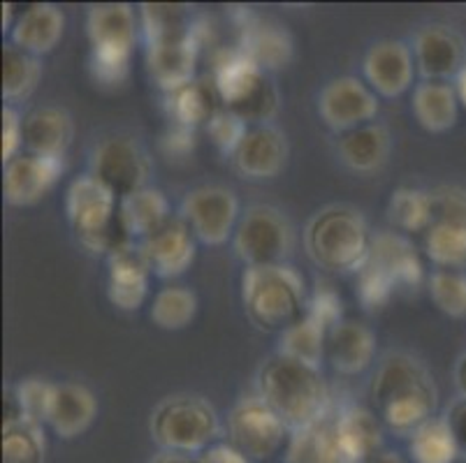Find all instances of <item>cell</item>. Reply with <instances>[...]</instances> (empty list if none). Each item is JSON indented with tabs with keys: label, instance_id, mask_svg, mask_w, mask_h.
Instances as JSON below:
<instances>
[{
	"label": "cell",
	"instance_id": "1f68e13d",
	"mask_svg": "<svg viewBox=\"0 0 466 463\" xmlns=\"http://www.w3.org/2000/svg\"><path fill=\"white\" fill-rule=\"evenodd\" d=\"M425 250L441 269H460L466 265V218L461 216H434L425 232Z\"/></svg>",
	"mask_w": 466,
	"mask_h": 463
},
{
	"label": "cell",
	"instance_id": "52a82bcc",
	"mask_svg": "<svg viewBox=\"0 0 466 463\" xmlns=\"http://www.w3.org/2000/svg\"><path fill=\"white\" fill-rule=\"evenodd\" d=\"M86 35L91 45V75L103 86H118L128 79L135 54L133 7L126 3H100L88 10Z\"/></svg>",
	"mask_w": 466,
	"mask_h": 463
},
{
	"label": "cell",
	"instance_id": "f6af8a7d",
	"mask_svg": "<svg viewBox=\"0 0 466 463\" xmlns=\"http://www.w3.org/2000/svg\"><path fill=\"white\" fill-rule=\"evenodd\" d=\"M309 316L316 317L325 329H332L334 325L343 320V301L341 295L334 290V286L329 283H318L316 290H313L311 299L307 304Z\"/></svg>",
	"mask_w": 466,
	"mask_h": 463
},
{
	"label": "cell",
	"instance_id": "d590c367",
	"mask_svg": "<svg viewBox=\"0 0 466 463\" xmlns=\"http://www.w3.org/2000/svg\"><path fill=\"white\" fill-rule=\"evenodd\" d=\"M325 343H328V329L316 317L304 313L298 322H292L288 329L281 331L277 352L320 368V364L325 362Z\"/></svg>",
	"mask_w": 466,
	"mask_h": 463
},
{
	"label": "cell",
	"instance_id": "8992f818",
	"mask_svg": "<svg viewBox=\"0 0 466 463\" xmlns=\"http://www.w3.org/2000/svg\"><path fill=\"white\" fill-rule=\"evenodd\" d=\"M218 433V413L200 394H169L149 415V436L158 452L198 457L214 445Z\"/></svg>",
	"mask_w": 466,
	"mask_h": 463
},
{
	"label": "cell",
	"instance_id": "74e56055",
	"mask_svg": "<svg viewBox=\"0 0 466 463\" xmlns=\"http://www.w3.org/2000/svg\"><path fill=\"white\" fill-rule=\"evenodd\" d=\"M409 454L413 463H455L460 449L446 419L431 418L409 436Z\"/></svg>",
	"mask_w": 466,
	"mask_h": 463
},
{
	"label": "cell",
	"instance_id": "836d02e7",
	"mask_svg": "<svg viewBox=\"0 0 466 463\" xmlns=\"http://www.w3.org/2000/svg\"><path fill=\"white\" fill-rule=\"evenodd\" d=\"M42 79L40 58L16 49L15 45L3 46V100L10 105L28 100Z\"/></svg>",
	"mask_w": 466,
	"mask_h": 463
},
{
	"label": "cell",
	"instance_id": "bcb514c9",
	"mask_svg": "<svg viewBox=\"0 0 466 463\" xmlns=\"http://www.w3.org/2000/svg\"><path fill=\"white\" fill-rule=\"evenodd\" d=\"M24 146V118L12 105L3 107V165L16 158Z\"/></svg>",
	"mask_w": 466,
	"mask_h": 463
},
{
	"label": "cell",
	"instance_id": "8d00e7d4",
	"mask_svg": "<svg viewBox=\"0 0 466 463\" xmlns=\"http://www.w3.org/2000/svg\"><path fill=\"white\" fill-rule=\"evenodd\" d=\"M434 195L420 188H397L390 195L388 220L401 232H427L434 223Z\"/></svg>",
	"mask_w": 466,
	"mask_h": 463
},
{
	"label": "cell",
	"instance_id": "7402d4cb",
	"mask_svg": "<svg viewBox=\"0 0 466 463\" xmlns=\"http://www.w3.org/2000/svg\"><path fill=\"white\" fill-rule=\"evenodd\" d=\"M376 355V337L374 331L362 322L346 320L343 317L339 325L328 331V343H325V362L332 364V368L343 376H358L367 371L374 362Z\"/></svg>",
	"mask_w": 466,
	"mask_h": 463
},
{
	"label": "cell",
	"instance_id": "30bf717a",
	"mask_svg": "<svg viewBox=\"0 0 466 463\" xmlns=\"http://www.w3.org/2000/svg\"><path fill=\"white\" fill-rule=\"evenodd\" d=\"M88 174L100 181L121 202L128 195L149 186L151 160L142 144L126 135H112L96 144Z\"/></svg>",
	"mask_w": 466,
	"mask_h": 463
},
{
	"label": "cell",
	"instance_id": "4fadbf2b",
	"mask_svg": "<svg viewBox=\"0 0 466 463\" xmlns=\"http://www.w3.org/2000/svg\"><path fill=\"white\" fill-rule=\"evenodd\" d=\"M415 67L427 82H451L466 65V40L457 28L427 24L413 37Z\"/></svg>",
	"mask_w": 466,
	"mask_h": 463
},
{
	"label": "cell",
	"instance_id": "277c9868",
	"mask_svg": "<svg viewBox=\"0 0 466 463\" xmlns=\"http://www.w3.org/2000/svg\"><path fill=\"white\" fill-rule=\"evenodd\" d=\"M66 216L77 241L88 253L112 257L135 244L118 216L116 195L93 174H84L67 186Z\"/></svg>",
	"mask_w": 466,
	"mask_h": 463
},
{
	"label": "cell",
	"instance_id": "f5cc1de1",
	"mask_svg": "<svg viewBox=\"0 0 466 463\" xmlns=\"http://www.w3.org/2000/svg\"><path fill=\"white\" fill-rule=\"evenodd\" d=\"M364 463H409L401 454L392 452V449H379L371 458H367Z\"/></svg>",
	"mask_w": 466,
	"mask_h": 463
},
{
	"label": "cell",
	"instance_id": "60d3db41",
	"mask_svg": "<svg viewBox=\"0 0 466 463\" xmlns=\"http://www.w3.org/2000/svg\"><path fill=\"white\" fill-rule=\"evenodd\" d=\"M54 397H56V385L45 377H26L15 388V418H26L33 422L46 424L52 413ZM12 418V419H15Z\"/></svg>",
	"mask_w": 466,
	"mask_h": 463
},
{
	"label": "cell",
	"instance_id": "c3c4849f",
	"mask_svg": "<svg viewBox=\"0 0 466 463\" xmlns=\"http://www.w3.org/2000/svg\"><path fill=\"white\" fill-rule=\"evenodd\" d=\"M443 419H446L448 427H451L452 438H455L457 449H460V457L466 458V397H460V394H457V398H452V401L448 403Z\"/></svg>",
	"mask_w": 466,
	"mask_h": 463
},
{
	"label": "cell",
	"instance_id": "e575fe53",
	"mask_svg": "<svg viewBox=\"0 0 466 463\" xmlns=\"http://www.w3.org/2000/svg\"><path fill=\"white\" fill-rule=\"evenodd\" d=\"M45 424L26 418L3 422V463H45Z\"/></svg>",
	"mask_w": 466,
	"mask_h": 463
},
{
	"label": "cell",
	"instance_id": "9a60e30c",
	"mask_svg": "<svg viewBox=\"0 0 466 463\" xmlns=\"http://www.w3.org/2000/svg\"><path fill=\"white\" fill-rule=\"evenodd\" d=\"M362 72L376 96L400 97L409 91L418 72L413 49L401 40L376 42L364 56Z\"/></svg>",
	"mask_w": 466,
	"mask_h": 463
},
{
	"label": "cell",
	"instance_id": "b9f144b4",
	"mask_svg": "<svg viewBox=\"0 0 466 463\" xmlns=\"http://www.w3.org/2000/svg\"><path fill=\"white\" fill-rule=\"evenodd\" d=\"M430 297L441 313L466 317V274L460 269H436L427 280Z\"/></svg>",
	"mask_w": 466,
	"mask_h": 463
},
{
	"label": "cell",
	"instance_id": "7a4b0ae2",
	"mask_svg": "<svg viewBox=\"0 0 466 463\" xmlns=\"http://www.w3.org/2000/svg\"><path fill=\"white\" fill-rule=\"evenodd\" d=\"M256 394L281 418L288 431L328 419L329 389L320 368L274 352L258 367Z\"/></svg>",
	"mask_w": 466,
	"mask_h": 463
},
{
	"label": "cell",
	"instance_id": "44dd1931",
	"mask_svg": "<svg viewBox=\"0 0 466 463\" xmlns=\"http://www.w3.org/2000/svg\"><path fill=\"white\" fill-rule=\"evenodd\" d=\"M265 79L267 72H262L239 46L216 54L211 82H214L223 107L237 109L239 105H244L265 84Z\"/></svg>",
	"mask_w": 466,
	"mask_h": 463
},
{
	"label": "cell",
	"instance_id": "ab89813d",
	"mask_svg": "<svg viewBox=\"0 0 466 463\" xmlns=\"http://www.w3.org/2000/svg\"><path fill=\"white\" fill-rule=\"evenodd\" d=\"M198 313V295L184 286L163 287L151 304V320L165 331L186 329Z\"/></svg>",
	"mask_w": 466,
	"mask_h": 463
},
{
	"label": "cell",
	"instance_id": "7bdbcfd3",
	"mask_svg": "<svg viewBox=\"0 0 466 463\" xmlns=\"http://www.w3.org/2000/svg\"><path fill=\"white\" fill-rule=\"evenodd\" d=\"M397 286L380 267L367 260L358 271V299L367 311H380L395 297Z\"/></svg>",
	"mask_w": 466,
	"mask_h": 463
},
{
	"label": "cell",
	"instance_id": "d4e9b609",
	"mask_svg": "<svg viewBox=\"0 0 466 463\" xmlns=\"http://www.w3.org/2000/svg\"><path fill=\"white\" fill-rule=\"evenodd\" d=\"M63 33H66V15L52 3H37L15 21L10 45L40 58L56 49L58 42L63 40Z\"/></svg>",
	"mask_w": 466,
	"mask_h": 463
},
{
	"label": "cell",
	"instance_id": "d6986e66",
	"mask_svg": "<svg viewBox=\"0 0 466 463\" xmlns=\"http://www.w3.org/2000/svg\"><path fill=\"white\" fill-rule=\"evenodd\" d=\"M151 269L137 244L107 257V299L118 311H137L149 297Z\"/></svg>",
	"mask_w": 466,
	"mask_h": 463
},
{
	"label": "cell",
	"instance_id": "f35d334b",
	"mask_svg": "<svg viewBox=\"0 0 466 463\" xmlns=\"http://www.w3.org/2000/svg\"><path fill=\"white\" fill-rule=\"evenodd\" d=\"M286 463H343L334 440L332 422L323 419L320 424L292 433Z\"/></svg>",
	"mask_w": 466,
	"mask_h": 463
},
{
	"label": "cell",
	"instance_id": "484cf974",
	"mask_svg": "<svg viewBox=\"0 0 466 463\" xmlns=\"http://www.w3.org/2000/svg\"><path fill=\"white\" fill-rule=\"evenodd\" d=\"M370 260L395 280L397 290L400 287H413L415 290L425 280V267H422L418 250L404 235L392 232V229L376 232L374 239H371Z\"/></svg>",
	"mask_w": 466,
	"mask_h": 463
},
{
	"label": "cell",
	"instance_id": "816d5d0a",
	"mask_svg": "<svg viewBox=\"0 0 466 463\" xmlns=\"http://www.w3.org/2000/svg\"><path fill=\"white\" fill-rule=\"evenodd\" d=\"M147 463H198V457L179 452H158L149 458Z\"/></svg>",
	"mask_w": 466,
	"mask_h": 463
},
{
	"label": "cell",
	"instance_id": "cb8c5ba5",
	"mask_svg": "<svg viewBox=\"0 0 466 463\" xmlns=\"http://www.w3.org/2000/svg\"><path fill=\"white\" fill-rule=\"evenodd\" d=\"M239 49L260 67L262 72H277L290 65L292 37L290 33L272 19L251 16L241 25Z\"/></svg>",
	"mask_w": 466,
	"mask_h": 463
},
{
	"label": "cell",
	"instance_id": "e0dca14e",
	"mask_svg": "<svg viewBox=\"0 0 466 463\" xmlns=\"http://www.w3.org/2000/svg\"><path fill=\"white\" fill-rule=\"evenodd\" d=\"M202 49L200 25L195 33L184 40L158 42V45H147V70H149L151 82L165 93H172L177 88L190 84L198 70V58Z\"/></svg>",
	"mask_w": 466,
	"mask_h": 463
},
{
	"label": "cell",
	"instance_id": "4dcf8cb0",
	"mask_svg": "<svg viewBox=\"0 0 466 463\" xmlns=\"http://www.w3.org/2000/svg\"><path fill=\"white\" fill-rule=\"evenodd\" d=\"M118 216H121V223H124L126 232L135 244L158 232L165 223L175 218L169 214V202L163 190L151 188V186L121 199Z\"/></svg>",
	"mask_w": 466,
	"mask_h": 463
},
{
	"label": "cell",
	"instance_id": "83f0119b",
	"mask_svg": "<svg viewBox=\"0 0 466 463\" xmlns=\"http://www.w3.org/2000/svg\"><path fill=\"white\" fill-rule=\"evenodd\" d=\"M97 415V401L91 389L79 382H61L56 385L52 413H49V427L58 438L70 440L88 431Z\"/></svg>",
	"mask_w": 466,
	"mask_h": 463
},
{
	"label": "cell",
	"instance_id": "8fae6325",
	"mask_svg": "<svg viewBox=\"0 0 466 463\" xmlns=\"http://www.w3.org/2000/svg\"><path fill=\"white\" fill-rule=\"evenodd\" d=\"M179 218L188 225L200 244H226L235 237V229L239 225V197L228 186H198L181 199Z\"/></svg>",
	"mask_w": 466,
	"mask_h": 463
},
{
	"label": "cell",
	"instance_id": "603a6c76",
	"mask_svg": "<svg viewBox=\"0 0 466 463\" xmlns=\"http://www.w3.org/2000/svg\"><path fill=\"white\" fill-rule=\"evenodd\" d=\"M75 139V123L63 107L45 105L24 116V151L45 158H66Z\"/></svg>",
	"mask_w": 466,
	"mask_h": 463
},
{
	"label": "cell",
	"instance_id": "d6a6232c",
	"mask_svg": "<svg viewBox=\"0 0 466 463\" xmlns=\"http://www.w3.org/2000/svg\"><path fill=\"white\" fill-rule=\"evenodd\" d=\"M139 19H142V33L147 45L184 40V37L193 35L198 28L186 7L169 5V3H144L139 7Z\"/></svg>",
	"mask_w": 466,
	"mask_h": 463
},
{
	"label": "cell",
	"instance_id": "ba28073f",
	"mask_svg": "<svg viewBox=\"0 0 466 463\" xmlns=\"http://www.w3.org/2000/svg\"><path fill=\"white\" fill-rule=\"evenodd\" d=\"M232 248L247 267L288 265L295 248V229L277 206L253 204L241 214Z\"/></svg>",
	"mask_w": 466,
	"mask_h": 463
},
{
	"label": "cell",
	"instance_id": "f546056e",
	"mask_svg": "<svg viewBox=\"0 0 466 463\" xmlns=\"http://www.w3.org/2000/svg\"><path fill=\"white\" fill-rule=\"evenodd\" d=\"M415 121L425 127L427 133H446L455 127L460 118V97L455 84L451 82H422L413 88L410 102Z\"/></svg>",
	"mask_w": 466,
	"mask_h": 463
},
{
	"label": "cell",
	"instance_id": "2e32d148",
	"mask_svg": "<svg viewBox=\"0 0 466 463\" xmlns=\"http://www.w3.org/2000/svg\"><path fill=\"white\" fill-rule=\"evenodd\" d=\"M137 246L151 274L158 278L181 276L193 265L195 253H198V239L179 216L165 223L158 232L139 241Z\"/></svg>",
	"mask_w": 466,
	"mask_h": 463
},
{
	"label": "cell",
	"instance_id": "7dc6e473",
	"mask_svg": "<svg viewBox=\"0 0 466 463\" xmlns=\"http://www.w3.org/2000/svg\"><path fill=\"white\" fill-rule=\"evenodd\" d=\"M195 144H198V139H195V130H190V127H181V126H172L167 133L163 135V139H160V148H163V153L169 160L188 158L190 153L195 151Z\"/></svg>",
	"mask_w": 466,
	"mask_h": 463
},
{
	"label": "cell",
	"instance_id": "f1b7e54d",
	"mask_svg": "<svg viewBox=\"0 0 466 463\" xmlns=\"http://www.w3.org/2000/svg\"><path fill=\"white\" fill-rule=\"evenodd\" d=\"M220 97L211 79H193L186 86L177 88L172 93H165V112H167L172 126L190 127L198 130L207 126L209 118L220 109Z\"/></svg>",
	"mask_w": 466,
	"mask_h": 463
},
{
	"label": "cell",
	"instance_id": "681fc988",
	"mask_svg": "<svg viewBox=\"0 0 466 463\" xmlns=\"http://www.w3.org/2000/svg\"><path fill=\"white\" fill-rule=\"evenodd\" d=\"M198 463H251L241 452H237L230 443H214L205 452L198 454Z\"/></svg>",
	"mask_w": 466,
	"mask_h": 463
},
{
	"label": "cell",
	"instance_id": "ffe728a7",
	"mask_svg": "<svg viewBox=\"0 0 466 463\" xmlns=\"http://www.w3.org/2000/svg\"><path fill=\"white\" fill-rule=\"evenodd\" d=\"M334 440L343 463H364L383 449V428L371 410L346 406L332 419Z\"/></svg>",
	"mask_w": 466,
	"mask_h": 463
},
{
	"label": "cell",
	"instance_id": "db71d44e",
	"mask_svg": "<svg viewBox=\"0 0 466 463\" xmlns=\"http://www.w3.org/2000/svg\"><path fill=\"white\" fill-rule=\"evenodd\" d=\"M455 91L457 97H460V105L466 109V65L461 67L460 75L455 76Z\"/></svg>",
	"mask_w": 466,
	"mask_h": 463
},
{
	"label": "cell",
	"instance_id": "5b68a950",
	"mask_svg": "<svg viewBox=\"0 0 466 463\" xmlns=\"http://www.w3.org/2000/svg\"><path fill=\"white\" fill-rule=\"evenodd\" d=\"M241 304L248 320L265 331H283L307 313V286L292 265L247 267Z\"/></svg>",
	"mask_w": 466,
	"mask_h": 463
},
{
	"label": "cell",
	"instance_id": "ee69618b",
	"mask_svg": "<svg viewBox=\"0 0 466 463\" xmlns=\"http://www.w3.org/2000/svg\"><path fill=\"white\" fill-rule=\"evenodd\" d=\"M205 130L207 135H209L211 144H214L223 156L232 158L237 148H239L241 139L247 137L248 123L241 116H237L235 112H230L228 107H220L218 112L209 118Z\"/></svg>",
	"mask_w": 466,
	"mask_h": 463
},
{
	"label": "cell",
	"instance_id": "f907efd6",
	"mask_svg": "<svg viewBox=\"0 0 466 463\" xmlns=\"http://www.w3.org/2000/svg\"><path fill=\"white\" fill-rule=\"evenodd\" d=\"M452 377H455V388L460 397H466V352L457 357L455 368H452Z\"/></svg>",
	"mask_w": 466,
	"mask_h": 463
},
{
	"label": "cell",
	"instance_id": "9c48e42d",
	"mask_svg": "<svg viewBox=\"0 0 466 463\" xmlns=\"http://www.w3.org/2000/svg\"><path fill=\"white\" fill-rule=\"evenodd\" d=\"M288 427L258 394L244 397L228 415V443L251 463H265L281 449Z\"/></svg>",
	"mask_w": 466,
	"mask_h": 463
},
{
	"label": "cell",
	"instance_id": "ac0fdd59",
	"mask_svg": "<svg viewBox=\"0 0 466 463\" xmlns=\"http://www.w3.org/2000/svg\"><path fill=\"white\" fill-rule=\"evenodd\" d=\"M288 139L277 126L248 127L247 137L241 139L239 148L232 156V167L244 178L265 181L283 172L288 163Z\"/></svg>",
	"mask_w": 466,
	"mask_h": 463
},
{
	"label": "cell",
	"instance_id": "5bb4252c",
	"mask_svg": "<svg viewBox=\"0 0 466 463\" xmlns=\"http://www.w3.org/2000/svg\"><path fill=\"white\" fill-rule=\"evenodd\" d=\"M66 172L63 158L19 153L3 169V197L10 206H33L49 195Z\"/></svg>",
	"mask_w": 466,
	"mask_h": 463
},
{
	"label": "cell",
	"instance_id": "6da1fadb",
	"mask_svg": "<svg viewBox=\"0 0 466 463\" xmlns=\"http://www.w3.org/2000/svg\"><path fill=\"white\" fill-rule=\"evenodd\" d=\"M370 398L380 422L397 436H410L430 422L439 406V388L425 362L409 352H388L376 367Z\"/></svg>",
	"mask_w": 466,
	"mask_h": 463
},
{
	"label": "cell",
	"instance_id": "4316f807",
	"mask_svg": "<svg viewBox=\"0 0 466 463\" xmlns=\"http://www.w3.org/2000/svg\"><path fill=\"white\" fill-rule=\"evenodd\" d=\"M392 151V137L383 123H367L350 133L339 135V160L360 174H371L383 167Z\"/></svg>",
	"mask_w": 466,
	"mask_h": 463
},
{
	"label": "cell",
	"instance_id": "7c38bea8",
	"mask_svg": "<svg viewBox=\"0 0 466 463\" xmlns=\"http://www.w3.org/2000/svg\"><path fill=\"white\" fill-rule=\"evenodd\" d=\"M379 109V96L358 76H337L318 96V114L339 135L374 123Z\"/></svg>",
	"mask_w": 466,
	"mask_h": 463
},
{
	"label": "cell",
	"instance_id": "3957f363",
	"mask_svg": "<svg viewBox=\"0 0 466 463\" xmlns=\"http://www.w3.org/2000/svg\"><path fill=\"white\" fill-rule=\"evenodd\" d=\"M370 223L355 206L329 204L309 218L304 250L309 260L329 274H358L371 253Z\"/></svg>",
	"mask_w": 466,
	"mask_h": 463
}]
</instances>
